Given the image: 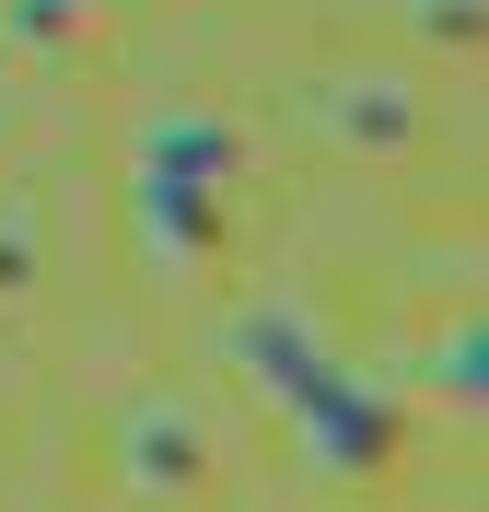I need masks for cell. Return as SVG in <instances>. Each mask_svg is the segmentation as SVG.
Here are the masks:
<instances>
[{
	"instance_id": "1",
	"label": "cell",
	"mask_w": 489,
	"mask_h": 512,
	"mask_svg": "<svg viewBox=\"0 0 489 512\" xmlns=\"http://www.w3.org/2000/svg\"><path fill=\"white\" fill-rule=\"evenodd\" d=\"M233 361H245V384L303 431V454H315L326 478H361V466H385V454H396V396H385V384H361V361L326 350L292 303H268V315L233 326Z\"/></svg>"
},
{
	"instance_id": "2",
	"label": "cell",
	"mask_w": 489,
	"mask_h": 512,
	"mask_svg": "<svg viewBox=\"0 0 489 512\" xmlns=\"http://www.w3.org/2000/svg\"><path fill=\"white\" fill-rule=\"evenodd\" d=\"M245 175V128L222 105H163L140 128V163H129V198H140V245L152 268H210L222 256V198Z\"/></svg>"
},
{
	"instance_id": "3",
	"label": "cell",
	"mask_w": 489,
	"mask_h": 512,
	"mask_svg": "<svg viewBox=\"0 0 489 512\" xmlns=\"http://www.w3.org/2000/svg\"><path fill=\"white\" fill-rule=\"evenodd\" d=\"M326 128H338L350 152L396 163L408 140H420V105H408V82H396V70H361V82H338V94H326Z\"/></svg>"
},
{
	"instance_id": "4",
	"label": "cell",
	"mask_w": 489,
	"mask_h": 512,
	"mask_svg": "<svg viewBox=\"0 0 489 512\" xmlns=\"http://www.w3.org/2000/svg\"><path fill=\"white\" fill-rule=\"evenodd\" d=\"M129 489H198V419L187 408H140L129 419Z\"/></svg>"
},
{
	"instance_id": "5",
	"label": "cell",
	"mask_w": 489,
	"mask_h": 512,
	"mask_svg": "<svg viewBox=\"0 0 489 512\" xmlns=\"http://www.w3.org/2000/svg\"><path fill=\"white\" fill-rule=\"evenodd\" d=\"M70 24H82V0H12V35H35V47H59Z\"/></svg>"
},
{
	"instance_id": "6",
	"label": "cell",
	"mask_w": 489,
	"mask_h": 512,
	"mask_svg": "<svg viewBox=\"0 0 489 512\" xmlns=\"http://www.w3.org/2000/svg\"><path fill=\"white\" fill-rule=\"evenodd\" d=\"M24 280H35V233H24V222H0V303H12Z\"/></svg>"
},
{
	"instance_id": "7",
	"label": "cell",
	"mask_w": 489,
	"mask_h": 512,
	"mask_svg": "<svg viewBox=\"0 0 489 512\" xmlns=\"http://www.w3.org/2000/svg\"><path fill=\"white\" fill-rule=\"evenodd\" d=\"M443 384L478 408V326H455V338H443Z\"/></svg>"
}]
</instances>
